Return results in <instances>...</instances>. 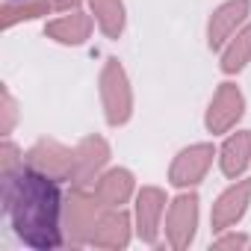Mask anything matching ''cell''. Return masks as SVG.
<instances>
[{"instance_id": "6da1fadb", "label": "cell", "mask_w": 251, "mask_h": 251, "mask_svg": "<svg viewBox=\"0 0 251 251\" xmlns=\"http://www.w3.org/2000/svg\"><path fill=\"white\" fill-rule=\"evenodd\" d=\"M3 210L18 233V239L30 248H59L62 245V192L59 180L21 166L3 175Z\"/></svg>"}, {"instance_id": "7a4b0ae2", "label": "cell", "mask_w": 251, "mask_h": 251, "mask_svg": "<svg viewBox=\"0 0 251 251\" xmlns=\"http://www.w3.org/2000/svg\"><path fill=\"white\" fill-rule=\"evenodd\" d=\"M100 207L103 201L98 198V192H89L86 186H74L65 198V233L71 242H92L95 225L100 219Z\"/></svg>"}, {"instance_id": "3957f363", "label": "cell", "mask_w": 251, "mask_h": 251, "mask_svg": "<svg viewBox=\"0 0 251 251\" xmlns=\"http://www.w3.org/2000/svg\"><path fill=\"white\" fill-rule=\"evenodd\" d=\"M100 98H103L106 121L112 127H118V124L130 118L133 98H130V86H127V77H124V68L118 65V59H109L100 74Z\"/></svg>"}, {"instance_id": "277c9868", "label": "cell", "mask_w": 251, "mask_h": 251, "mask_svg": "<svg viewBox=\"0 0 251 251\" xmlns=\"http://www.w3.org/2000/svg\"><path fill=\"white\" fill-rule=\"evenodd\" d=\"M24 160H27V166H33V169H39L56 180H71V175H74V151L53 142V139L36 142Z\"/></svg>"}, {"instance_id": "5b68a950", "label": "cell", "mask_w": 251, "mask_h": 251, "mask_svg": "<svg viewBox=\"0 0 251 251\" xmlns=\"http://www.w3.org/2000/svg\"><path fill=\"white\" fill-rule=\"evenodd\" d=\"M248 12H251V0H227V3H222L210 15V24H207V42H210V48L213 50L225 48L230 42V36L245 27Z\"/></svg>"}, {"instance_id": "8992f818", "label": "cell", "mask_w": 251, "mask_h": 251, "mask_svg": "<svg viewBox=\"0 0 251 251\" xmlns=\"http://www.w3.org/2000/svg\"><path fill=\"white\" fill-rule=\"evenodd\" d=\"M242 109H245L242 92H239L233 83H222L219 92H216L213 100H210V109H207V130H210V133H225V130H230L233 124L242 118Z\"/></svg>"}, {"instance_id": "52a82bcc", "label": "cell", "mask_w": 251, "mask_h": 251, "mask_svg": "<svg viewBox=\"0 0 251 251\" xmlns=\"http://www.w3.org/2000/svg\"><path fill=\"white\" fill-rule=\"evenodd\" d=\"M198 227V195H180L166 213V233L175 248H186Z\"/></svg>"}, {"instance_id": "ba28073f", "label": "cell", "mask_w": 251, "mask_h": 251, "mask_svg": "<svg viewBox=\"0 0 251 251\" xmlns=\"http://www.w3.org/2000/svg\"><path fill=\"white\" fill-rule=\"evenodd\" d=\"M109 160V145L100 139V136H86L77 148H74V186H89L95 183L98 172L106 166Z\"/></svg>"}, {"instance_id": "9c48e42d", "label": "cell", "mask_w": 251, "mask_h": 251, "mask_svg": "<svg viewBox=\"0 0 251 251\" xmlns=\"http://www.w3.org/2000/svg\"><path fill=\"white\" fill-rule=\"evenodd\" d=\"M213 145H192V148H186V151H180L177 154V160L172 163V183L175 186H195L204 175H207V169H210V163H213Z\"/></svg>"}, {"instance_id": "30bf717a", "label": "cell", "mask_w": 251, "mask_h": 251, "mask_svg": "<svg viewBox=\"0 0 251 251\" xmlns=\"http://www.w3.org/2000/svg\"><path fill=\"white\" fill-rule=\"evenodd\" d=\"M251 201V180H239L230 189H225L219 195V201L213 204V227L216 230H227L230 225H236Z\"/></svg>"}, {"instance_id": "8fae6325", "label": "cell", "mask_w": 251, "mask_h": 251, "mask_svg": "<svg viewBox=\"0 0 251 251\" xmlns=\"http://www.w3.org/2000/svg\"><path fill=\"white\" fill-rule=\"evenodd\" d=\"M163 213H166V195L157 186H145L136 195V230L145 242H157Z\"/></svg>"}, {"instance_id": "7c38bea8", "label": "cell", "mask_w": 251, "mask_h": 251, "mask_svg": "<svg viewBox=\"0 0 251 251\" xmlns=\"http://www.w3.org/2000/svg\"><path fill=\"white\" fill-rule=\"evenodd\" d=\"M130 239V219L127 213L121 210H109V213H100L98 225H95V233H92V245H100V248H124Z\"/></svg>"}, {"instance_id": "4fadbf2b", "label": "cell", "mask_w": 251, "mask_h": 251, "mask_svg": "<svg viewBox=\"0 0 251 251\" xmlns=\"http://www.w3.org/2000/svg\"><path fill=\"white\" fill-rule=\"evenodd\" d=\"M95 192L103 201V207H121L133 195V175L127 169H112L100 180H95Z\"/></svg>"}, {"instance_id": "5bb4252c", "label": "cell", "mask_w": 251, "mask_h": 251, "mask_svg": "<svg viewBox=\"0 0 251 251\" xmlns=\"http://www.w3.org/2000/svg\"><path fill=\"white\" fill-rule=\"evenodd\" d=\"M219 163H222V172H225L227 177L242 175V172L248 169V163H251V130H239V133H233V136L222 145V157H219Z\"/></svg>"}, {"instance_id": "9a60e30c", "label": "cell", "mask_w": 251, "mask_h": 251, "mask_svg": "<svg viewBox=\"0 0 251 251\" xmlns=\"http://www.w3.org/2000/svg\"><path fill=\"white\" fill-rule=\"evenodd\" d=\"M48 36L62 42V45H83L92 33V18L83 15V12H71V15H62L56 21H50L48 27Z\"/></svg>"}, {"instance_id": "2e32d148", "label": "cell", "mask_w": 251, "mask_h": 251, "mask_svg": "<svg viewBox=\"0 0 251 251\" xmlns=\"http://www.w3.org/2000/svg\"><path fill=\"white\" fill-rule=\"evenodd\" d=\"M248 59H251V21L242 30H236L230 36V42L225 45V50H222V71L225 74L242 71L248 65Z\"/></svg>"}, {"instance_id": "e0dca14e", "label": "cell", "mask_w": 251, "mask_h": 251, "mask_svg": "<svg viewBox=\"0 0 251 251\" xmlns=\"http://www.w3.org/2000/svg\"><path fill=\"white\" fill-rule=\"evenodd\" d=\"M92 12L109 39L121 36V30H124V3L121 0H92Z\"/></svg>"}, {"instance_id": "ac0fdd59", "label": "cell", "mask_w": 251, "mask_h": 251, "mask_svg": "<svg viewBox=\"0 0 251 251\" xmlns=\"http://www.w3.org/2000/svg\"><path fill=\"white\" fill-rule=\"evenodd\" d=\"M27 160L21 157V151H18V145L15 142H3V148H0V166H3V175L6 172H15V169H21Z\"/></svg>"}, {"instance_id": "d6986e66", "label": "cell", "mask_w": 251, "mask_h": 251, "mask_svg": "<svg viewBox=\"0 0 251 251\" xmlns=\"http://www.w3.org/2000/svg\"><path fill=\"white\" fill-rule=\"evenodd\" d=\"M3 112H6V121H3V133L12 130V124H15V100L9 95V89H3Z\"/></svg>"}, {"instance_id": "ffe728a7", "label": "cell", "mask_w": 251, "mask_h": 251, "mask_svg": "<svg viewBox=\"0 0 251 251\" xmlns=\"http://www.w3.org/2000/svg\"><path fill=\"white\" fill-rule=\"evenodd\" d=\"M245 242H248L245 236H222L216 245H219V248H239V245H245Z\"/></svg>"}, {"instance_id": "44dd1931", "label": "cell", "mask_w": 251, "mask_h": 251, "mask_svg": "<svg viewBox=\"0 0 251 251\" xmlns=\"http://www.w3.org/2000/svg\"><path fill=\"white\" fill-rule=\"evenodd\" d=\"M80 0H50V6L53 9H71V6H77Z\"/></svg>"}]
</instances>
